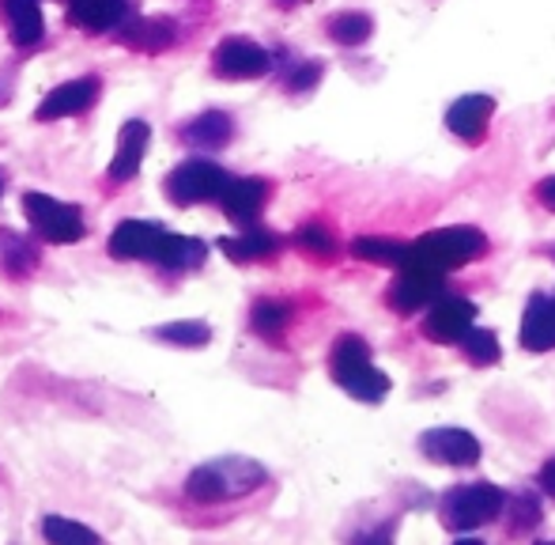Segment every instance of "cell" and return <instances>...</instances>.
<instances>
[{
	"label": "cell",
	"instance_id": "cell-19",
	"mask_svg": "<svg viewBox=\"0 0 555 545\" xmlns=\"http://www.w3.org/2000/svg\"><path fill=\"white\" fill-rule=\"evenodd\" d=\"M178 137H182L190 148H197V152H216V148L231 144L234 122H231V114H223V111H205L193 122H185Z\"/></svg>",
	"mask_w": 555,
	"mask_h": 545
},
{
	"label": "cell",
	"instance_id": "cell-26",
	"mask_svg": "<svg viewBox=\"0 0 555 545\" xmlns=\"http://www.w3.org/2000/svg\"><path fill=\"white\" fill-rule=\"evenodd\" d=\"M42 538L50 545H106L91 527L76 523V519H68V516H46Z\"/></svg>",
	"mask_w": 555,
	"mask_h": 545
},
{
	"label": "cell",
	"instance_id": "cell-22",
	"mask_svg": "<svg viewBox=\"0 0 555 545\" xmlns=\"http://www.w3.org/2000/svg\"><path fill=\"white\" fill-rule=\"evenodd\" d=\"M38 266V246L20 231H0V272L12 280L30 277Z\"/></svg>",
	"mask_w": 555,
	"mask_h": 545
},
{
	"label": "cell",
	"instance_id": "cell-24",
	"mask_svg": "<svg viewBox=\"0 0 555 545\" xmlns=\"http://www.w3.org/2000/svg\"><path fill=\"white\" fill-rule=\"evenodd\" d=\"M287 322H292V307L284 300H257L254 310H249V326L254 333L269 341H280L287 333Z\"/></svg>",
	"mask_w": 555,
	"mask_h": 545
},
{
	"label": "cell",
	"instance_id": "cell-20",
	"mask_svg": "<svg viewBox=\"0 0 555 545\" xmlns=\"http://www.w3.org/2000/svg\"><path fill=\"white\" fill-rule=\"evenodd\" d=\"M0 15L8 23V35L15 46H35L46 35V20L38 0H0Z\"/></svg>",
	"mask_w": 555,
	"mask_h": 545
},
{
	"label": "cell",
	"instance_id": "cell-2",
	"mask_svg": "<svg viewBox=\"0 0 555 545\" xmlns=\"http://www.w3.org/2000/svg\"><path fill=\"white\" fill-rule=\"evenodd\" d=\"M261 485H269V470L261 462L246 455H223L212 462H201L185 478V496L193 504H231L257 493Z\"/></svg>",
	"mask_w": 555,
	"mask_h": 545
},
{
	"label": "cell",
	"instance_id": "cell-9",
	"mask_svg": "<svg viewBox=\"0 0 555 545\" xmlns=\"http://www.w3.org/2000/svg\"><path fill=\"white\" fill-rule=\"evenodd\" d=\"M272 68V53L249 38H223L212 53V73L220 80H257Z\"/></svg>",
	"mask_w": 555,
	"mask_h": 545
},
{
	"label": "cell",
	"instance_id": "cell-30",
	"mask_svg": "<svg viewBox=\"0 0 555 545\" xmlns=\"http://www.w3.org/2000/svg\"><path fill=\"white\" fill-rule=\"evenodd\" d=\"M511 531L514 534H526V531H533L537 523H541V500H537L533 493H518L514 496V504H511Z\"/></svg>",
	"mask_w": 555,
	"mask_h": 545
},
{
	"label": "cell",
	"instance_id": "cell-37",
	"mask_svg": "<svg viewBox=\"0 0 555 545\" xmlns=\"http://www.w3.org/2000/svg\"><path fill=\"white\" fill-rule=\"evenodd\" d=\"M537 545H555V542H537Z\"/></svg>",
	"mask_w": 555,
	"mask_h": 545
},
{
	"label": "cell",
	"instance_id": "cell-7",
	"mask_svg": "<svg viewBox=\"0 0 555 545\" xmlns=\"http://www.w3.org/2000/svg\"><path fill=\"white\" fill-rule=\"evenodd\" d=\"M231 175L212 160H185L167 175V198L175 205H201V201H220Z\"/></svg>",
	"mask_w": 555,
	"mask_h": 545
},
{
	"label": "cell",
	"instance_id": "cell-6",
	"mask_svg": "<svg viewBox=\"0 0 555 545\" xmlns=\"http://www.w3.org/2000/svg\"><path fill=\"white\" fill-rule=\"evenodd\" d=\"M23 213H27L30 228L46 239V243H57V246H73L88 236V224H83L80 208L68 205V201H57L50 193H38L27 190L23 193Z\"/></svg>",
	"mask_w": 555,
	"mask_h": 545
},
{
	"label": "cell",
	"instance_id": "cell-17",
	"mask_svg": "<svg viewBox=\"0 0 555 545\" xmlns=\"http://www.w3.org/2000/svg\"><path fill=\"white\" fill-rule=\"evenodd\" d=\"M175 38H178V27L167 15H152V20L121 23V27H117V42L140 53H163L167 46H175Z\"/></svg>",
	"mask_w": 555,
	"mask_h": 545
},
{
	"label": "cell",
	"instance_id": "cell-11",
	"mask_svg": "<svg viewBox=\"0 0 555 545\" xmlns=\"http://www.w3.org/2000/svg\"><path fill=\"white\" fill-rule=\"evenodd\" d=\"M420 451L424 458L439 466H476L480 462V440L465 428H431V432L420 435Z\"/></svg>",
	"mask_w": 555,
	"mask_h": 545
},
{
	"label": "cell",
	"instance_id": "cell-23",
	"mask_svg": "<svg viewBox=\"0 0 555 545\" xmlns=\"http://www.w3.org/2000/svg\"><path fill=\"white\" fill-rule=\"evenodd\" d=\"M412 243H401V239H382V236H359L351 239V254L363 262H378V266H393L401 269L409 262Z\"/></svg>",
	"mask_w": 555,
	"mask_h": 545
},
{
	"label": "cell",
	"instance_id": "cell-31",
	"mask_svg": "<svg viewBox=\"0 0 555 545\" xmlns=\"http://www.w3.org/2000/svg\"><path fill=\"white\" fill-rule=\"evenodd\" d=\"M322 80V65L318 61H299V65L287 73V91H310Z\"/></svg>",
	"mask_w": 555,
	"mask_h": 545
},
{
	"label": "cell",
	"instance_id": "cell-10",
	"mask_svg": "<svg viewBox=\"0 0 555 545\" xmlns=\"http://www.w3.org/2000/svg\"><path fill=\"white\" fill-rule=\"evenodd\" d=\"M473 322H476L473 300H465V295H439L424 318V338L439 341V345H461V338L473 330Z\"/></svg>",
	"mask_w": 555,
	"mask_h": 545
},
{
	"label": "cell",
	"instance_id": "cell-28",
	"mask_svg": "<svg viewBox=\"0 0 555 545\" xmlns=\"http://www.w3.org/2000/svg\"><path fill=\"white\" fill-rule=\"evenodd\" d=\"M295 246L318 262H330V258H336V251H340V243L333 239V231L322 228V224H307V228L295 231Z\"/></svg>",
	"mask_w": 555,
	"mask_h": 545
},
{
	"label": "cell",
	"instance_id": "cell-16",
	"mask_svg": "<svg viewBox=\"0 0 555 545\" xmlns=\"http://www.w3.org/2000/svg\"><path fill=\"white\" fill-rule=\"evenodd\" d=\"M264 201H269V182H264V178H234L231 175L220 205L234 224H246L249 228V224L257 220V213L264 208Z\"/></svg>",
	"mask_w": 555,
	"mask_h": 545
},
{
	"label": "cell",
	"instance_id": "cell-36",
	"mask_svg": "<svg viewBox=\"0 0 555 545\" xmlns=\"http://www.w3.org/2000/svg\"><path fill=\"white\" fill-rule=\"evenodd\" d=\"M453 545H483V542H476V538H461V542H453Z\"/></svg>",
	"mask_w": 555,
	"mask_h": 545
},
{
	"label": "cell",
	"instance_id": "cell-14",
	"mask_svg": "<svg viewBox=\"0 0 555 545\" xmlns=\"http://www.w3.org/2000/svg\"><path fill=\"white\" fill-rule=\"evenodd\" d=\"M491 114H495V99L491 96H461L446 111V126H450L453 137L465 140V144H480L483 134H488Z\"/></svg>",
	"mask_w": 555,
	"mask_h": 545
},
{
	"label": "cell",
	"instance_id": "cell-35",
	"mask_svg": "<svg viewBox=\"0 0 555 545\" xmlns=\"http://www.w3.org/2000/svg\"><path fill=\"white\" fill-rule=\"evenodd\" d=\"M280 8H295V4H302V0H276Z\"/></svg>",
	"mask_w": 555,
	"mask_h": 545
},
{
	"label": "cell",
	"instance_id": "cell-4",
	"mask_svg": "<svg viewBox=\"0 0 555 545\" xmlns=\"http://www.w3.org/2000/svg\"><path fill=\"white\" fill-rule=\"evenodd\" d=\"M483 251H488V236H483L480 228L453 224V228H439V231H427V236H420L416 243H412L409 262H404V266H424V269L450 272L457 266L476 262Z\"/></svg>",
	"mask_w": 555,
	"mask_h": 545
},
{
	"label": "cell",
	"instance_id": "cell-18",
	"mask_svg": "<svg viewBox=\"0 0 555 545\" xmlns=\"http://www.w3.org/2000/svg\"><path fill=\"white\" fill-rule=\"evenodd\" d=\"M129 15V0H68V23L83 30H117Z\"/></svg>",
	"mask_w": 555,
	"mask_h": 545
},
{
	"label": "cell",
	"instance_id": "cell-3",
	"mask_svg": "<svg viewBox=\"0 0 555 545\" xmlns=\"http://www.w3.org/2000/svg\"><path fill=\"white\" fill-rule=\"evenodd\" d=\"M330 376H333V383L344 386L356 402H371V406H378L389 394V386H393L386 371L374 368L371 345H366L359 333H340V338L333 341Z\"/></svg>",
	"mask_w": 555,
	"mask_h": 545
},
{
	"label": "cell",
	"instance_id": "cell-8",
	"mask_svg": "<svg viewBox=\"0 0 555 545\" xmlns=\"http://www.w3.org/2000/svg\"><path fill=\"white\" fill-rule=\"evenodd\" d=\"M446 288V272L439 269H424V266H404L397 269V277L389 280L386 288V303L389 310H397V315H412V310L420 307H431Z\"/></svg>",
	"mask_w": 555,
	"mask_h": 545
},
{
	"label": "cell",
	"instance_id": "cell-38",
	"mask_svg": "<svg viewBox=\"0 0 555 545\" xmlns=\"http://www.w3.org/2000/svg\"><path fill=\"white\" fill-rule=\"evenodd\" d=\"M0 190H4V186H0Z\"/></svg>",
	"mask_w": 555,
	"mask_h": 545
},
{
	"label": "cell",
	"instance_id": "cell-29",
	"mask_svg": "<svg viewBox=\"0 0 555 545\" xmlns=\"http://www.w3.org/2000/svg\"><path fill=\"white\" fill-rule=\"evenodd\" d=\"M461 353L468 356V360L476 364V368H488V364H499V356H503V348H499V338L491 330H468L465 338H461Z\"/></svg>",
	"mask_w": 555,
	"mask_h": 545
},
{
	"label": "cell",
	"instance_id": "cell-33",
	"mask_svg": "<svg viewBox=\"0 0 555 545\" xmlns=\"http://www.w3.org/2000/svg\"><path fill=\"white\" fill-rule=\"evenodd\" d=\"M537 485L544 489V496H552V500H555V458H548V462L541 466V478H537Z\"/></svg>",
	"mask_w": 555,
	"mask_h": 545
},
{
	"label": "cell",
	"instance_id": "cell-15",
	"mask_svg": "<svg viewBox=\"0 0 555 545\" xmlns=\"http://www.w3.org/2000/svg\"><path fill=\"white\" fill-rule=\"evenodd\" d=\"M147 140H152V126L140 118L125 122L121 134H117V152L111 160V182H129V178H137L140 163H144V152H147Z\"/></svg>",
	"mask_w": 555,
	"mask_h": 545
},
{
	"label": "cell",
	"instance_id": "cell-25",
	"mask_svg": "<svg viewBox=\"0 0 555 545\" xmlns=\"http://www.w3.org/2000/svg\"><path fill=\"white\" fill-rule=\"evenodd\" d=\"M155 341L163 345H178V348H201L212 341V326L197 322V318H185V322H167V326H155L152 330Z\"/></svg>",
	"mask_w": 555,
	"mask_h": 545
},
{
	"label": "cell",
	"instance_id": "cell-13",
	"mask_svg": "<svg viewBox=\"0 0 555 545\" xmlns=\"http://www.w3.org/2000/svg\"><path fill=\"white\" fill-rule=\"evenodd\" d=\"M518 341L529 353H548V348H555V292L529 295Z\"/></svg>",
	"mask_w": 555,
	"mask_h": 545
},
{
	"label": "cell",
	"instance_id": "cell-27",
	"mask_svg": "<svg viewBox=\"0 0 555 545\" xmlns=\"http://www.w3.org/2000/svg\"><path fill=\"white\" fill-rule=\"evenodd\" d=\"M325 30H330L336 46H363L374 35V20L366 12H336L325 23Z\"/></svg>",
	"mask_w": 555,
	"mask_h": 545
},
{
	"label": "cell",
	"instance_id": "cell-12",
	"mask_svg": "<svg viewBox=\"0 0 555 545\" xmlns=\"http://www.w3.org/2000/svg\"><path fill=\"white\" fill-rule=\"evenodd\" d=\"M99 91H103V80H99V76H80V80H68V84H61V88H53L50 96L38 103L35 118L38 122H57V118L83 114L88 106H95Z\"/></svg>",
	"mask_w": 555,
	"mask_h": 545
},
{
	"label": "cell",
	"instance_id": "cell-21",
	"mask_svg": "<svg viewBox=\"0 0 555 545\" xmlns=\"http://www.w3.org/2000/svg\"><path fill=\"white\" fill-rule=\"evenodd\" d=\"M284 246V239L276 231H264V228H246L242 236L234 239H220V251L227 254L231 262H261V258H272V254Z\"/></svg>",
	"mask_w": 555,
	"mask_h": 545
},
{
	"label": "cell",
	"instance_id": "cell-34",
	"mask_svg": "<svg viewBox=\"0 0 555 545\" xmlns=\"http://www.w3.org/2000/svg\"><path fill=\"white\" fill-rule=\"evenodd\" d=\"M537 201H541L544 208H552V213H555V175L544 178V182L537 186Z\"/></svg>",
	"mask_w": 555,
	"mask_h": 545
},
{
	"label": "cell",
	"instance_id": "cell-32",
	"mask_svg": "<svg viewBox=\"0 0 555 545\" xmlns=\"http://www.w3.org/2000/svg\"><path fill=\"white\" fill-rule=\"evenodd\" d=\"M393 534H397V519L382 527H366V531H356L348 538V545H393Z\"/></svg>",
	"mask_w": 555,
	"mask_h": 545
},
{
	"label": "cell",
	"instance_id": "cell-5",
	"mask_svg": "<svg viewBox=\"0 0 555 545\" xmlns=\"http://www.w3.org/2000/svg\"><path fill=\"white\" fill-rule=\"evenodd\" d=\"M503 504H506L503 489L488 485V481H473V485L450 489V493L442 496L439 511L450 531H476V527L503 516Z\"/></svg>",
	"mask_w": 555,
	"mask_h": 545
},
{
	"label": "cell",
	"instance_id": "cell-1",
	"mask_svg": "<svg viewBox=\"0 0 555 545\" xmlns=\"http://www.w3.org/2000/svg\"><path fill=\"white\" fill-rule=\"evenodd\" d=\"M111 254L114 258H125V262H155L163 269H175V272H185V269H197L205 266L208 258V246L201 239H190V236H175V231L159 228L152 220H125L114 228L111 236Z\"/></svg>",
	"mask_w": 555,
	"mask_h": 545
}]
</instances>
